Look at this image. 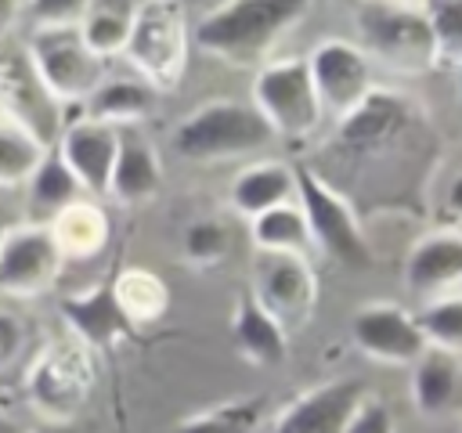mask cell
Here are the masks:
<instances>
[{"mask_svg":"<svg viewBox=\"0 0 462 433\" xmlns=\"http://www.w3.org/2000/svg\"><path fill=\"white\" fill-rule=\"evenodd\" d=\"M249 238H253V249H271V253H303L307 256L314 249L300 202H282V206L253 216Z\"/></svg>","mask_w":462,"mask_h":433,"instance_id":"obj_28","label":"cell"},{"mask_svg":"<svg viewBox=\"0 0 462 433\" xmlns=\"http://www.w3.org/2000/svg\"><path fill=\"white\" fill-rule=\"evenodd\" d=\"M25 433H43V429H25Z\"/></svg>","mask_w":462,"mask_h":433,"instance_id":"obj_42","label":"cell"},{"mask_svg":"<svg viewBox=\"0 0 462 433\" xmlns=\"http://www.w3.org/2000/svg\"><path fill=\"white\" fill-rule=\"evenodd\" d=\"M455 69H458V90H462V61H458V65H455Z\"/></svg>","mask_w":462,"mask_h":433,"instance_id":"obj_41","label":"cell"},{"mask_svg":"<svg viewBox=\"0 0 462 433\" xmlns=\"http://www.w3.org/2000/svg\"><path fill=\"white\" fill-rule=\"evenodd\" d=\"M22 11H29V0H0V29H7Z\"/></svg>","mask_w":462,"mask_h":433,"instance_id":"obj_38","label":"cell"},{"mask_svg":"<svg viewBox=\"0 0 462 433\" xmlns=\"http://www.w3.org/2000/svg\"><path fill=\"white\" fill-rule=\"evenodd\" d=\"M25 54L61 105L87 101L105 79V61L87 47L79 22H36Z\"/></svg>","mask_w":462,"mask_h":433,"instance_id":"obj_7","label":"cell"},{"mask_svg":"<svg viewBox=\"0 0 462 433\" xmlns=\"http://www.w3.org/2000/svg\"><path fill=\"white\" fill-rule=\"evenodd\" d=\"M271 141H274V130L256 112V105L235 101V97L206 101L173 126V152L202 166L256 155Z\"/></svg>","mask_w":462,"mask_h":433,"instance_id":"obj_3","label":"cell"},{"mask_svg":"<svg viewBox=\"0 0 462 433\" xmlns=\"http://www.w3.org/2000/svg\"><path fill=\"white\" fill-rule=\"evenodd\" d=\"M249 94H253L256 112L274 130V137L303 141L325 119V108L318 101V90H314V79H310V69H307V54L303 58L292 54V58L263 61L253 76Z\"/></svg>","mask_w":462,"mask_h":433,"instance_id":"obj_6","label":"cell"},{"mask_svg":"<svg viewBox=\"0 0 462 433\" xmlns=\"http://www.w3.org/2000/svg\"><path fill=\"white\" fill-rule=\"evenodd\" d=\"M343 433H397V422H393V411L383 397L365 393L361 404L354 408V415L346 419Z\"/></svg>","mask_w":462,"mask_h":433,"instance_id":"obj_34","label":"cell"},{"mask_svg":"<svg viewBox=\"0 0 462 433\" xmlns=\"http://www.w3.org/2000/svg\"><path fill=\"white\" fill-rule=\"evenodd\" d=\"M336 148L350 159H375L401 144L415 126V101L401 90L375 87L350 115L336 119Z\"/></svg>","mask_w":462,"mask_h":433,"instance_id":"obj_13","label":"cell"},{"mask_svg":"<svg viewBox=\"0 0 462 433\" xmlns=\"http://www.w3.org/2000/svg\"><path fill=\"white\" fill-rule=\"evenodd\" d=\"M134 7H137L134 0H90V7L83 11L79 32L101 61L126 51V40L134 29Z\"/></svg>","mask_w":462,"mask_h":433,"instance_id":"obj_27","label":"cell"},{"mask_svg":"<svg viewBox=\"0 0 462 433\" xmlns=\"http://www.w3.org/2000/svg\"><path fill=\"white\" fill-rule=\"evenodd\" d=\"M354 25L361 36V51L401 76L430 72L437 54L433 25L422 11V4L411 0H357Z\"/></svg>","mask_w":462,"mask_h":433,"instance_id":"obj_2","label":"cell"},{"mask_svg":"<svg viewBox=\"0 0 462 433\" xmlns=\"http://www.w3.org/2000/svg\"><path fill=\"white\" fill-rule=\"evenodd\" d=\"M47 152L51 148H43L40 141H32L18 126L0 123V188L29 184V177L36 173V166L43 162Z\"/></svg>","mask_w":462,"mask_h":433,"instance_id":"obj_30","label":"cell"},{"mask_svg":"<svg viewBox=\"0 0 462 433\" xmlns=\"http://www.w3.org/2000/svg\"><path fill=\"white\" fill-rule=\"evenodd\" d=\"M94 386H97L94 350L76 336L51 339L25 368V401L51 426L76 422L90 404Z\"/></svg>","mask_w":462,"mask_h":433,"instance_id":"obj_4","label":"cell"},{"mask_svg":"<svg viewBox=\"0 0 462 433\" xmlns=\"http://www.w3.org/2000/svg\"><path fill=\"white\" fill-rule=\"evenodd\" d=\"M448 213L455 220H462V173H455L451 184H448Z\"/></svg>","mask_w":462,"mask_h":433,"instance_id":"obj_37","label":"cell"},{"mask_svg":"<svg viewBox=\"0 0 462 433\" xmlns=\"http://www.w3.org/2000/svg\"><path fill=\"white\" fill-rule=\"evenodd\" d=\"M307 69H310L325 115H336V119L350 115L375 90L372 58L361 51V43L343 40V36H328L314 43L307 54Z\"/></svg>","mask_w":462,"mask_h":433,"instance_id":"obj_12","label":"cell"},{"mask_svg":"<svg viewBox=\"0 0 462 433\" xmlns=\"http://www.w3.org/2000/svg\"><path fill=\"white\" fill-rule=\"evenodd\" d=\"M90 0H29L36 22H79Z\"/></svg>","mask_w":462,"mask_h":433,"instance_id":"obj_36","label":"cell"},{"mask_svg":"<svg viewBox=\"0 0 462 433\" xmlns=\"http://www.w3.org/2000/svg\"><path fill=\"white\" fill-rule=\"evenodd\" d=\"M231 339H235V350L249 364H256V368H274L289 354V332L282 328V321L274 314H267L256 303V296L249 289L238 292V299H235V310H231Z\"/></svg>","mask_w":462,"mask_h":433,"instance_id":"obj_21","label":"cell"},{"mask_svg":"<svg viewBox=\"0 0 462 433\" xmlns=\"http://www.w3.org/2000/svg\"><path fill=\"white\" fill-rule=\"evenodd\" d=\"M365 382L346 375V379H328L318 382L310 390H303L300 397H292L278 415L271 433H343L346 419L354 415V408L365 397Z\"/></svg>","mask_w":462,"mask_h":433,"instance_id":"obj_15","label":"cell"},{"mask_svg":"<svg viewBox=\"0 0 462 433\" xmlns=\"http://www.w3.org/2000/svg\"><path fill=\"white\" fill-rule=\"evenodd\" d=\"M260 415H263V404L256 397H235L188 415L173 433H253L260 426Z\"/></svg>","mask_w":462,"mask_h":433,"instance_id":"obj_29","label":"cell"},{"mask_svg":"<svg viewBox=\"0 0 462 433\" xmlns=\"http://www.w3.org/2000/svg\"><path fill=\"white\" fill-rule=\"evenodd\" d=\"M0 433H25V426H22L14 415H7V411L0 408Z\"/></svg>","mask_w":462,"mask_h":433,"instance_id":"obj_39","label":"cell"},{"mask_svg":"<svg viewBox=\"0 0 462 433\" xmlns=\"http://www.w3.org/2000/svg\"><path fill=\"white\" fill-rule=\"evenodd\" d=\"M7 227H11V224H7L4 216H0V242H4V235H7Z\"/></svg>","mask_w":462,"mask_h":433,"instance_id":"obj_40","label":"cell"},{"mask_svg":"<svg viewBox=\"0 0 462 433\" xmlns=\"http://www.w3.org/2000/svg\"><path fill=\"white\" fill-rule=\"evenodd\" d=\"M155 105H159V90L148 87L141 76H105L87 97V115L123 130L148 119Z\"/></svg>","mask_w":462,"mask_h":433,"instance_id":"obj_23","label":"cell"},{"mask_svg":"<svg viewBox=\"0 0 462 433\" xmlns=\"http://www.w3.org/2000/svg\"><path fill=\"white\" fill-rule=\"evenodd\" d=\"M61 318H65L69 332L79 343H87L90 350H116L119 343H126L134 336V325L123 318V310L116 303L112 274L90 289L61 296Z\"/></svg>","mask_w":462,"mask_h":433,"instance_id":"obj_17","label":"cell"},{"mask_svg":"<svg viewBox=\"0 0 462 433\" xmlns=\"http://www.w3.org/2000/svg\"><path fill=\"white\" fill-rule=\"evenodd\" d=\"M112 292L134 332L162 321L170 310V285L148 267H119L112 274Z\"/></svg>","mask_w":462,"mask_h":433,"instance_id":"obj_25","label":"cell"},{"mask_svg":"<svg viewBox=\"0 0 462 433\" xmlns=\"http://www.w3.org/2000/svg\"><path fill=\"white\" fill-rule=\"evenodd\" d=\"M462 401V361L458 354L426 346L411 364V404L426 419L448 415Z\"/></svg>","mask_w":462,"mask_h":433,"instance_id":"obj_22","label":"cell"},{"mask_svg":"<svg viewBox=\"0 0 462 433\" xmlns=\"http://www.w3.org/2000/svg\"><path fill=\"white\" fill-rule=\"evenodd\" d=\"M65 256L47 224H11L0 242V292L14 299H32L54 289Z\"/></svg>","mask_w":462,"mask_h":433,"instance_id":"obj_11","label":"cell"},{"mask_svg":"<svg viewBox=\"0 0 462 433\" xmlns=\"http://www.w3.org/2000/svg\"><path fill=\"white\" fill-rule=\"evenodd\" d=\"M296 202L307 216L314 249H321L328 260L346 263V267H368L372 263V245L361 231L354 206L318 170L296 166Z\"/></svg>","mask_w":462,"mask_h":433,"instance_id":"obj_8","label":"cell"},{"mask_svg":"<svg viewBox=\"0 0 462 433\" xmlns=\"http://www.w3.org/2000/svg\"><path fill=\"white\" fill-rule=\"evenodd\" d=\"M51 235L61 249L65 260H90L108 245V216L94 198H76L72 206H65L51 224Z\"/></svg>","mask_w":462,"mask_h":433,"instance_id":"obj_24","label":"cell"},{"mask_svg":"<svg viewBox=\"0 0 462 433\" xmlns=\"http://www.w3.org/2000/svg\"><path fill=\"white\" fill-rule=\"evenodd\" d=\"M249 292L256 303L282 321L285 332H296L310 321L318 307V274L303 253H271L253 249L249 260Z\"/></svg>","mask_w":462,"mask_h":433,"instance_id":"obj_9","label":"cell"},{"mask_svg":"<svg viewBox=\"0 0 462 433\" xmlns=\"http://www.w3.org/2000/svg\"><path fill=\"white\" fill-rule=\"evenodd\" d=\"M25 188H29V220L32 224H51L65 206H72L76 198L87 195L54 148L43 155V162L36 166V173L29 177Z\"/></svg>","mask_w":462,"mask_h":433,"instance_id":"obj_26","label":"cell"},{"mask_svg":"<svg viewBox=\"0 0 462 433\" xmlns=\"http://www.w3.org/2000/svg\"><path fill=\"white\" fill-rule=\"evenodd\" d=\"M54 152L61 155V162L72 170V177L79 180V188L87 195H108V180H112V166L119 155V130L97 119H76L61 130Z\"/></svg>","mask_w":462,"mask_h":433,"instance_id":"obj_16","label":"cell"},{"mask_svg":"<svg viewBox=\"0 0 462 433\" xmlns=\"http://www.w3.org/2000/svg\"><path fill=\"white\" fill-rule=\"evenodd\" d=\"M227 202L238 216L253 220L282 202H296V166L282 159H260L235 173L227 188Z\"/></svg>","mask_w":462,"mask_h":433,"instance_id":"obj_20","label":"cell"},{"mask_svg":"<svg viewBox=\"0 0 462 433\" xmlns=\"http://www.w3.org/2000/svg\"><path fill=\"white\" fill-rule=\"evenodd\" d=\"M350 339L368 361L393 368H411L430 346L419 328V318L408 307L386 299L357 307V314L350 318Z\"/></svg>","mask_w":462,"mask_h":433,"instance_id":"obj_14","label":"cell"},{"mask_svg":"<svg viewBox=\"0 0 462 433\" xmlns=\"http://www.w3.org/2000/svg\"><path fill=\"white\" fill-rule=\"evenodd\" d=\"M162 188V159L155 152L152 141H144L137 130L123 126L119 130V155L112 166V180H108V198L123 202V206H137V202H152Z\"/></svg>","mask_w":462,"mask_h":433,"instance_id":"obj_19","label":"cell"},{"mask_svg":"<svg viewBox=\"0 0 462 433\" xmlns=\"http://www.w3.org/2000/svg\"><path fill=\"white\" fill-rule=\"evenodd\" d=\"M25 343H29L25 318L14 310H0V372H7L25 354Z\"/></svg>","mask_w":462,"mask_h":433,"instance_id":"obj_35","label":"cell"},{"mask_svg":"<svg viewBox=\"0 0 462 433\" xmlns=\"http://www.w3.org/2000/svg\"><path fill=\"white\" fill-rule=\"evenodd\" d=\"M310 7L314 0H220L191 29V40L231 69H260Z\"/></svg>","mask_w":462,"mask_h":433,"instance_id":"obj_1","label":"cell"},{"mask_svg":"<svg viewBox=\"0 0 462 433\" xmlns=\"http://www.w3.org/2000/svg\"><path fill=\"white\" fill-rule=\"evenodd\" d=\"M0 112H4V123L18 126L43 148H54L65 130L61 101L47 90L25 47L0 51Z\"/></svg>","mask_w":462,"mask_h":433,"instance_id":"obj_10","label":"cell"},{"mask_svg":"<svg viewBox=\"0 0 462 433\" xmlns=\"http://www.w3.org/2000/svg\"><path fill=\"white\" fill-rule=\"evenodd\" d=\"M422 11L437 36L440 61H462V0H422Z\"/></svg>","mask_w":462,"mask_h":433,"instance_id":"obj_33","label":"cell"},{"mask_svg":"<svg viewBox=\"0 0 462 433\" xmlns=\"http://www.w3.org/2000/svg\"><path fill=\"white\" fill-rule=\"evenodd\" d=\"M419 328L426 336L430 346L448 350V354H462V296H437L426 299V307L415 314Z\"/></svg>","mask_w":462,"mask_h":433,"instance_id":"obj_32","label":"cell"},{"mask_svg":"<svg viewBox=\"0 0 462 433\" xmlns=\"http://www.w3.org/2000/svg\"><path fill=\"white\" fill-rule=\"evenodd\" d=\"M188 54H191L188 4L184 0H137L134 29L123 51L134 76H141L159 94L173 90L184 79Z\"/></svg>","mask_w":462,"mask_h":433,"instance_id":"obj_5","label":"cell"},{"mask_svg":"<svg viewBox=\"0 0 462 433\" xmlns=\"http://www.w3.org/2000/svg\"><path fill=\"white\" fill-rule=\"evenodd\" d=\"M231 227L220 216H199L180 231V253L191 267H217L231 253Z\"/></svg>","mask_w":462,"mask_h":433,"instance_id":"obj_31","label":"cell"},{"mask_svg":"<svg viewBox=\"0 0 462 433\" xmlns=\"http://www.w3.org/2000/svg\"><path fill=\"white\" fill-rule=\"evenodd\" d=\"M404 285L422 299L448 296L451 285H462V231L440 227L422 235L404 260Z\"/></svg>","mask_w":462,"mask_h":433,"instance_id":"obj_18","label":"cell"}]
</instances>
